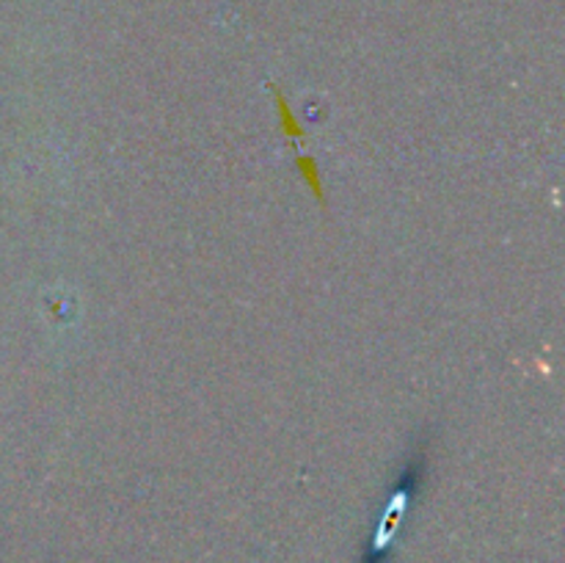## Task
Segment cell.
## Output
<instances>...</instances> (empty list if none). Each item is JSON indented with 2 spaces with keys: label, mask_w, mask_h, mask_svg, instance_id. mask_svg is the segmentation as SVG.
<instances>
[{
  "label": "cell",
  "mask_w": 565,
  "mask_h": 563,
  "mask_svg": "<svg viewBox=\"0 0 565 563\" xmlns=\"http://www.w3.org/2000/svg\"><path fill=\"white\" fill-rule=\"evenodd\" d=\"M296 166H298V174H301V180L307 182L309 191H312L315 202L323 204V208H329V196H326V185H323V171H320L318 160H315L312 155H298Z\"/></svg>",
  "instance_id": "obj_1"
},
{
  "label": "cell",
  "mask_w": 565,
  "mask_h": 563,
  "mask_svg": "<svg viewBox=\"0 0 565 563\" xmlns=\"http://www.w3.org/2000/svg\"><path fill=\"white\" fill-rule=\"evenodd\" d=\"M274 103H276V114H279V127L285 130V136L296 144L307 141V130L301 127L298 116L292 114V108H290V103H287L285 94H281L276 86H274Z\"/></svg>",
  "instance_id": "obj_2"
}]
</instances>
